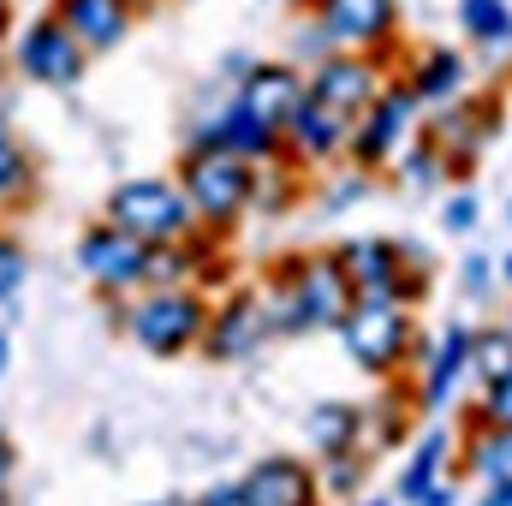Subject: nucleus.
<instances>
[{
    "label": "nucleus",
    "instance_id": "nucleus-26",
    "mask_svg": "<svg viewBox=\"0 0 512 506\" xmlns=\"http://www.w3.org/2000/svg\"><path fill=\"white\" fill-rule=\"evenodd\" d=\"M36 197V155L18 143L12 120L0 114V209H24Z\"/></svg>",
    "mask_w": 512,
    "mask_h": 506
},
{
    "label": "nucleus",
    "instance_id": "nucleus-47",
    "mask_svg": "<svg viewBox=\"0 0 512 506\" xmlns=\"http://www.w3.org/2000/svg\"><path fill=\"white\" fill-rule=\"evenodd\" d=\"M507 215H512V209H507Z\"/></svg>",
    "mask_w": 512,
    "mask_h": 506
},
{
    "label": "nucleus",
    "instance_id": "nucleus-4",
    "mask_svg": "<svg viewBox=\"0 0 512 506\" xmlns=\"http://www.w3.org/2000/svg\"><path fill=\"white\" fill-rule=\"evenodd\" d=\"M102 221L137 233L143 245H173V239H185V233L197 227V215H191L179 179H161V173L120 179V185L108 191V203H102Z\"/></svg>",
    "mask_w": 512,
    "mask_h": 506
},
{
    "label": "nucleus",
    "instance_id": "nucleus-41",
    "mask_svg": "<svg viewBox=\"0 0 512 506\" xmlns=\"http://www.w3.org/2000/svg\"><path fill=\"white\" fill-rule=\"evenodd\" d=\"M501 280H507V286H512V251H507V262H501Z\"/></svg>",
    "mask_w": 512,
    "mask_h": 506
},
{
    "label": "nucleus",
    "instance_id": "nucleus-22",
    "mask_svg": "<svg viewBox=\"0 0 512 506\" xmlns=\"http://www.w3.org/2000/svg\"><path fill=\"white\" fill-rule=\"evenodd\" d=\"M304 441L316 459H334V453H358L364 447V405L352 399H322L304 411Z\"/></svg>",
    "mask_w": 512,
    "mask_h": 506
},
{
    "label": "nucleus",
    "instance_id": "nucleus-19",
    "mask_svg": "<svg viewBox=\"0 0 512 506\" xmlns=\"http://www.w3.org/2000/svg\"><path fill=\"white\" fill-rule=\"evenodd\" d=\"M465 84H471V60L459 54V48H417L411 60H405V90L417 96V108H453L459 96H465Z\"/></svg>",
    "mask_w": 512,
    "mask_h": 506
},
{
    "label": "nucleus",
    "instance_id": "nucleus-10",
    "mask_svg": "<svg viewBox=\"0 0 512 506\" xmlns=\"http://www.w3.org/2000/svg\"><path fill=\"white\" fill-rule=\"evenodd\" d=\"M417 411H447L453 399H459V387L471 376V328L465 322H447L435 340H423L417 346Z\"/></svg>",
    "mask_w": 512,
    "mask_h": 506
},
{
    "label": "nucleus",
    "instance_id": "nucleus-20",
    "mask_svg": "<svg viewBox=\"0 0 512 506\" xmlns=\"http://www.w3.org/2000/svg\"><path fill=\"white\" fill-rule=\"evenodd\" d=\"M48 12L84 42V54H108V48L126 42L131 18H137V0H54Z\"/></svg>",
    "mask_w": 512,
    "mask_h": 506
},
{
    "label": "nucleus",
    "instance_id": "nucleus-31",
    "mask_svg": "<svg viewBox=\"0 0 512 506\" xmlns=\"http://www.w3.org/2000/svg\"><path fill=\"white\" fill-rule=\"evenodd\" d=\"M316 477H322V495L358 501V489H364V447H358V453H334V459H316Z\"/></svg>",
    "mask_w": 512,
    "mask_h": 506
},
{
    "label": "nucleus",
    "instance_id": "nucleus-21",
    "mask_svg": "<svg viewBox=\"0 0 512 506\" xmlns=\"http://www.w3.org/2000/svg\"><path fill=\"white\" fill-rule=\"evenodd\" d=\"M447 477H459V435L453 429H423L417 441H411V453H405V465H399V501L417 506L435 483H447Z\"/></svg>",
    "mask_w": 512,
    "mask_h": 506
},
{
    "label": "nucleus",
    "instance_id": "nucleus-18",
    "mask_svg": "<svg viewBox=\"0 0 512 506\" xmlns=\"http://www.w3.org/2000/svg\"><path fill=\"white\" fill-rule=\"evenodd\" d=\"M239 483H245L251 506H322V477H316V465H304V459H292V453L256 459Z\"/></svg>",
    "mask_w": 512,
    "mask_h": 506
},
{
    "label": "nucleus",
    "instance_id": "nucleus-48",
    "mask_svg": "<svg viewBox=\"0 0 512 506\" xmlns=\"http://www.w3.org/2000/svg\"><path fill=\"white\" fill-rule=\"evenodd\" d=\"M0 506H6V501H0Z\"/></svg>",
    "mask_w": 512,
    "mask_h": 506
},
{
    "label": "nucleus",
    "instance_id": "nucleus-13",
    "mask_svg": "<svg viewBox=\"0 0 512 506\" xmlns=\"http://www.w3.org/2000/svg\"><path fill=\"white\" fill-rule=\"evenodd\" d=\"M191 143H203V149H233V155H245L251 167L286 161V137H280L274 126H262L256 114H245L233 96H227L215 114H203V120L191 126Z\"/></svg>",
    "mask_w": 512,
    "mask_h": 506
},
{
    "label": "nucleus",
    "instance_id": "nucleus-2",
    "mask_svg": "<svg viewBox=\"0 0 512 506\" xmlns=\"http://www.w3.org/2000/svg\"><path fill=\"white\" fill-rule=\"evenodd\" d=\"M209 292L203 286H143L126 304V334L149 358H185L203 346Z\"/></svg>",
    "mask_w": 512,
    "mask_h": 506
},
{
    "label": "nucleus",
    "instance_id": "nucleus-23",
    "mask_svg": "<svg viewBox=\"0 0 512 506\" xmlns=\"http://www.w3.org/2000/svg\"><path fill=\"white\" fill-rule=\"evenodd\" d=\"M459 471L477 483H512V429L471 417V429L459 435Z\"/></svg>",
    "mask_w": 512,
    "mask_h": 506
},
{
    "label": "nucleus",
    "instance_id": "nucleus-45",
    "mask_svg": "<svg viewBox=\"0 0 512 506\" xmlns=\"http://www.w3.org/2000/svg\"><path fill=\"white\" fill-rule=\"evenodd\" d=\"M149 6H155V0H149ZM161 6H185V0H161Z\"/></svg>",
    "mask_w": 512,
    "mask_h": 506
},
{
    "label": "nucleus",
    "instance_id": "nucleus-1",
    "mask_svg": "<svg viewBox=\"0 0 512 506\" xmlns=\"http://www.w3.org/2000/svg\"><path fill=\"white\" fill-rule=\"evenodd\" d=\"M173 179H179V191H185L197 227H209V233H227L239 215H251L256 209V167L245 161V155H233V149L185 143Z\"/></svg>",
    "mask_w": 512,
    "mask_h": 506
},
{
    "label": "nucleus",
    "instance_id": "nucleus-28",
    "mask_svg": "<svg viewBox=\"0 0 512 506\" xmlns=\"http://www.w3.org/2000/svg\"><path fill=\"white\" fill-rule=\"evenodd\" d=\"M471 376H477V387H483V381L512 376V328L507 322H495V328H471Z\"/></svg>",
    "mask_w": 512,
    "mask_h": 506
},
{
    "label": "nucleus",
    "instance_id": "nucleus-16",
    "mask_svg": "<svg viewBox=\"0 0 512 506\" xmlns=\"http://www.w3.org/2000/svg\"><path fill=\"white\" fill-rule=\"evenodd\" d=\"M501 131V102L489 96V102H453V108H441L435 114V126H429V137H435V149H441V161H447V173H471V161H477V149L489 143Z\"/></svg>",
    "mask_w": 512,
    "mask_h": 506
},
{
    "label": "nucleus",
    "instance_id": "nucleus-35",
    "mask_svg": "<svg viewBox=\"0 0 512 506\" xmlns=\"http://www.w3.org/2000/svg\"><path fill=\"white\" fill-rule=\"evenodd\" d=\"M441 227H447V233H471V227H477V197H471V191H453V197L441 203Z\"/></svg>",
    "mask_w": 512,
    "mask_h": 506
},
{
    "label": "nucleus",
    "instance_id": "nucleus-9",
    "mask_svg": "<svg viewBox=\"0 0 512 506\" xmlns=\"http://www.w3.org/2000/svg\"><path fill=\"white\" fill-rule=\"evenodd\" d=\"M310 18L328 36V48L352 54H387L399 36V0H316Z\"/></svg>",
    "mask_w": 512,
    "mask_h": 506
},
{
    "label": "nucleus",
    "instance_id": "nucleus-11",
    "mask_svg": "<svg viewBox=\"0 0 512 506\" xmlns=\"http://www.w3.org/2000/svg\"><path fill=\"white\" fill-rule=\"evenodd\" d=\"M334 262L352 280V304H411L405 298V251L393 239H346Z\"/></svg>",
    "mask_w": 512,
    "mask_h": 506
},
{
    "label": "nucleus",
    "instance_id": "nucleus-39",
    "mask_svg": "<svg viewBox=\"0 0 512 506\" xmlns=\"http://www.w3.org/2000/svg\"><path fill=\"white\" fill-rule=\"evenodd\" d=\"M477 506H512V483H483Z\"/></svg>",
    "mask_w": 512,
    "mask_h": 506
},
{
    "label": "nucleus",
    "instance_id": "nucleus-34",
    "mask_svg": "<svg viewBox=\"0 0 512 506\" xmlns=\"http://www.w3.org/2000/svg\"><path fill=\"white\" fill-rule=\"evenodd\" d=\"M459 286H465V298H489V286H495V262L483 251L465 256V268H459Z\"/></svg>",
    "mask_w": 512,
    "mask_h": 506
},
{
    "label": "nucleus",
    "instance_id": "nucleus-14",
    "mask_svg": "<svg viewBox=\"0 0 512 506\" xmlns=\"http://www.w3.org/2000/svg\"><path fill=\"white\" fill-rule=\"evenodd\" d=\"M304 72L292 66V60H251V72L233 84V102L245 108V114H256L262 126L286 131V120H292V108L304 102Z\"/></svg>",
    "mask_w": 512,
    "mask_h": 506
},
{
    "label": "nucleus",
    "instance_id": "nucleus-40",
    "mask_svg": "<svg viewBox=\"0 0 512 506\" xmlns=\"http://www.w3.org/2000/svg\"><path fill=\"white\" fill-rule=\"evenodd\" d=\"M6 364H12V346H6V328H0V376H6Z\"/></svg>",
    "mask_w": 512,
    "mask_h": 506
},
{
    "label": "nucleus",
    "instance_id": "nucleus-17",
    "mask_svg": "<svg viewBox=\"0 0 512 506\" xmlns=\"http://www.w3.org/2000/svg\"><path fill=\"white\" fill-rule=\"evenodd\" d=\"M292 274H298V298H304V322L310 334H334L352 310V280L346 268L334 262V251H316V256H292Z\"/></svg>",
    "mask_w": 512,
    "mask_h": 506
},
{
    "label": "nucleus",
    "instance_id": "nucleus-30",
    "mask_svg": "<svg viewBox=\"0 0 512 506\" xmlns=\"http://www.w3.org/2000/svg\"><path fill=\"white\" fill-rule=\"evenodd\" d=\"M370 185H376V173H364L358 161H352V167H340V161H334V179L322 185V209H328V215H340V209H358V203L370 197Z\"/></svg>",
    "mask_w": 512,
    "mask_h": 506
},
{
    "label": "nucleus",
    "instance_id": "nucleus-8",
    "mask_svg": "<svg viewBox=\"0 0 512 506\" xmlns=\"http://www.w3.org/2000/svg\"><path fill=\"white\" fill-rule=\"evenodd\" d=\"M387 54H352V48H328L310 72H304V84H310V96L316 102H328L334 114H346V120H358L376 96H382L387 84Z\"/></svg>",
    "mask_w": 512,
    "mask_h": 506
},
{
    "label": "nucleus",
    "instance_id": "nucleus-36",
    "mask_svg": "<svg viewBox=\"0 0 512 506\" xmlns=\"http://www.w3.org/2000/svg\"><path fill=\"white\" fill-rule=\"evenodd\" d=\"M191 506H251V495H245V483H209Z\"/></svg>",
    "mask_w": 512,
    "mask_h": 506
},
{
    "label": "nucleus",
    "instance_id": "nucleus-46",
    "mask_svg": "<svg viewBox=\"0 0 512 506\" xmlns=\"http://www.w3.org/2000/svg\"><path fill=\"white\" fill-rule=\"evenodd\" d=\"M507 328H512V316H507Z\"/></svg>",
    "mask_w": 512,
    "mask_h": 506
},
{
    "label": "nucleus",
    "instance_id": "nucleus-37",
    "mask_svg": "<svg viewBox=\"0 0 512 506\" xmlns=\"http://www.w3.org/2000/svg\"><path fill=\"white\" fill-rule=\"evenodd\" d=\"M417 506H459V477H447V483H435V489H429V495H423Z\"/></svg>",
    "mask_w": 512,
    "mask_h": 506
},
{
    "label": "nucleus",
    "instance_id": "nucleus-43",
    "mask_svg": "<svg viewBox=\"0 0 512 506\" xmlns=\"http://www.w3.org/2000/svg\"><path fill=\"white\" fill-rule=\"evenodd\" d=\"M280 6H316V0H280Z\"/></svg>",
    "mask_w": 512,
    "mask_h": 506
},
{
    "label": "nucleus",
    "instance_id": "nucleus-32",
    "mask_svg": "<svg viewBox=\"0 0 512 506\" xmlns=\"http://www.w3.org/2000/svg\"><path fill=\"white\" fill-rule=\"evenodd\" d=\"M24 274H30V256H24V245H18L12 233H0V310H6L12 298H18Z\"/></svg>",
    "mask_w": 512,
    "mask_h": 506
},
{
    "label": "nucleus",
    "instance_id": "nucleus-25",
    "mask_svg": "<svg viewBox=\"0 0 512 506\" xmlns=\"http://www.w3.org/2000/svg\"><path fill=\"white\" fill-rule=\"evenodd\" d=\"M459 30L477 54L512 60V0H459Z\"/></svg>",
    "mask_w": 512,
    "mask_h": 506
},
{
    "label": "nucleus",
    "instance_id": "nucleus-42",
    "mask_svg": "<svg viewBox=\"0 0 512 506\" xmlns=\"http://www.w3.org/2000/svg\"><path fill=\"white\" fill-rule=\"evenodd\" d=\"M346 506H393V501H346Z\"/></svg>",
    "mask_w": 512,
    "mask_h": 506
},
{
    "label": "nucleus",
    "instance_id": "nucleus-6",
    "mask_svg": "<svg viewBox=\"0 0 512 506\" xmlns=\"http://www.w3.org/2000/svg\"><path fill=\"white\" fill-rule=\"evenodd\" d=\"M149 251L155 245H143L137 233L114 227V221H96L78 239V274L108 298H131V292L149 286Z\"/></svg>",
    "mask_w": 512,
    "mask_h": 506
},
{
    "label": "nucleus",
    "instance_id": "nucleus-7",
    "mask_svg": "<svg viewBox=\"0 0 512 506\" xmlns=\"http://www.w3.org/2000/svg\"><path fill=\"white\" fill-rule=\"evenodd\" d=\"M12 66H18V78H30V84H42V90H72V84L84 78L90 54H84V42H78L54 12H36V18L12 36Z\"/></svg>",
    "mask_w": 512,
    "mask_h": 506
},
{
    "label": "nucleus",
    "instance_id": "nucleus-44",
    "mask_svg": "<svg viewBox=\"0 0 512 506\" xmlns=\"http://www.w3.org/2000/svg\"><path fill=\"white\" fill-rule=\"evenodd\" d=\"M143 506H185V501H143Z\"/></svg>",
    "mask_w": 512,
    "mask_h": 506
},
{
    "label": "nucleus",
    "instance_id": "nucleus-5",
    "mask_svg": "<svg viewBox=\"0 0 512 506\" xmlns=\"http://www.w3.org/2000/svg\"><path fill=\"white\" fill-rule=\"evenodd\" d=\"M423 131V108H417V96L405 90V78H387L382 96L352 120V161L364 167V173H393V161L411 149V137Z\"/></svg>",
    "mask_w": 512,
    "mask_h": 506
},
{
    "label": "nucleus",
    "instance_id": "nucleus-33",
    "mask_svg": "<svg viewBox=\"0 0 512 506\" xmlns=\"http://www.w3.org/2000/svg\"><path fill=\"white\" fill-rule=\"evenodd\" d=\"M471 417H489V423H507V429H512V376L483 381V393H477Z\"/></svg>",
    "mask_w": 512,
    "mask_h": 506
},
{
    "label": "nucleus",
    "instance_id": "nucleus-15",
    "mask_svg": "<svg viewBox=\"0 0 512 506\" xmlns=\"http://www.w3.org/2000/svg\"><path fill=\"white\" fill-rule=\"evenodd\" d=\"M262 340H274V334H268V322H262L256 292H227V298L209 310V328H203V346H197V352H209L215 364H245V358H256Z\"/></svg>",
    "mask_w": 512,
    "mask_h": 506
},
{
    "label": "nucleus",
    "instance_id": "nucleus-38",
    "mask_svg": "<svg viewBox=\"0 0 512 506\" xmlns=\"http://www.w3.org/2000/svg\"><path fill=\"white\" fill-rule=\"evenodd\" d=\"M12 465H18V453H12V441H6V429H0V501H6V483H12Z\"/></svg>",
    "mask_w": 512,
    "mask_h": 506
},
{
    "label": "nucleus",
    "instance_id": "nucleus-27",
    "mask_svg": "<svg viewBox=\"0 0 512 506\" xmlns=\"http://www.w3.org/2000/svg\"><path fill=\"white\" fill-rule=\"evenodd\" d=\"M393 179H399L405 191H429V185H441V179H447V161H441V149H435V137H429V131H417V137H411V149L393 161Z\"/></svg>",
    "mask_w": 512,
    "mask_h": 506
},
{
    "label": "nucleus",
    "instance_id": "nucleus-29",
    "mask_svg": "<svg viewBox=\"0 0 512 506\" xmlns=\"http://www.w3.org/2000/svg\"><path fill=\"white\" fill-rule=\"evenodd\" d=\"M411 411H417V399H393V393H382V405L364 411V447H393V441L411 429Z\"/></svg>",
    "mask_w": 512,
    "mask_h": 506
},
{
    "label": "nucleus",
    "instance_id": "nucleus-12",
    "mask_svg": "<svg viewBox=\"0 0 512 506\" xmlns=\"http://www.w3.org/2000/svg\"><path fill=\"white\" fill-rule=\"evenodd\" d=\"M286 161L292 167H334V161H346V149H352V120L346 114H334L328 102H316L310 90H304V102L292 108V120H286Z\"/></svg>",
    "mask_w": 512,
    "mask_h": 506
},
{
    "label": "nucleus",
    "instance_id": "nucleus-24",
    "mask_svg": "<svg viewBox=\"0 0 512 506\" xmlns=\"http://www.w3.org/2000/svg\"><path fill=\"white\" fill-rule=\"evenodd\" d=\"M256 304H262L268 334H310V322H304V298H298V274H292V256L274 262V268L256 280Z\"/></svg>",
    "mask_w": 512,
    "mask_h": 506
},
{
    "label": "nucleus",
    "instance_id": "nucleus-3",
    "mask_svg": "<svg viewBox=\"0 0 512 506\" xmlns=\"http://www.w3.org/2000/svg\"><path fill=\"white\" fill-rule=\"evenodd\" d=\"M334 334H340L346 358L376 381L399 376V370L417 358V346H423V334H417V322H411V304H352Z\"/></svg>",
    "mask_w": 512,
    "mask_h": 506
}]
</instances>
